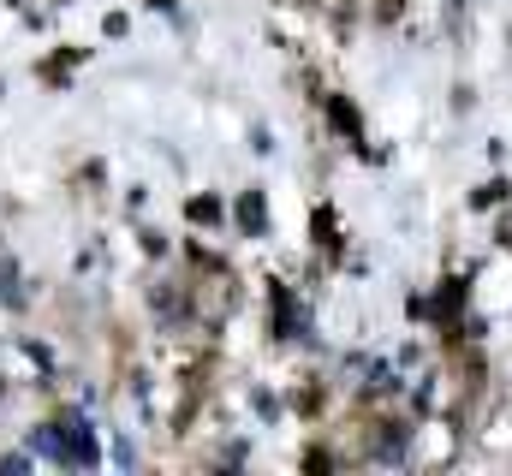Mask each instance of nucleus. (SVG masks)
Returning <instances> with one entry per match:
<instances>
[{"mask_svg": "<svg viewBox=\"0 0 512 476\" xmlns=\"http://www.w3.org/2000/svg\"><path fill=\"white\" fill-rule=\"evenodd\" d=\"M60 429H66V465H96V441H90V429H84L78 417H66Z\"/></svg>", "mask_w": 512, "mask_h": 476, "instance_id": "f257e3e1", "label": "nucleus"}, {"mask_svg": "<svg viewBox=\"0 0 512 476\" xmlns=\"http://www.w3.org/2000/svg\"><path fill=\"white\" fill-rule=\"evenodd\" d=\"M239 221H245V233H268V209H262V197H256V191H245V197H239Z\"/></svg>", "mask_w": 512, "mask_h": 476, "instance_id": "f03ea898", "label": "nucleus"}, {"mask_svg": "<svg viewBox=\"0 0 512 476\" xmlns=\"http://www.w3.org/2000/svg\"><path fill=\"white\" fill-rule=\"evenodd\" d=\"M0 298L6 304H18V262H12V250L0 244Z\"/></svg>", "mask_w": 512, "mask_h": 476, "instance_id": "7ed1b4c3", "label": "nucleus"}, {"mask_svg": "<svg viewBox=\"0 0 512 476\" xmlns=\"http://www.w3.org/2000/svg\"><path fill=\"white\" fill-rule=\"evenodd\" d=\"M30 441H36V453H48V459H66V429H36Z\"/></svg>", "mask_w": 512, "mask_h": 476, "instance_id": "20e7f679", "label": "nucleus"}]
</instances>
